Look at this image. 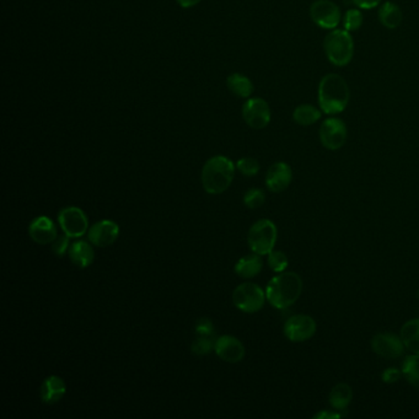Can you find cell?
<instances>
[{"instance_id":"obj_25","label":"cell","mask_w":419,"mask_h":419,"mask_svg":"<svg viewBox=\"0 0 419 419\" xmlns=\"http://www.w3.org/2000/svg\"><path fill=\"white\" fill-rule=\"evenodd\" d=\"M402 375L414 388H419V354H412L404 359Z\"/></svg>"},{"instance_id":"obj_12","label":"cell","mask_w":419,"mask_h":419,"mask_svg":"<svg viewBox=\"0 0 419 419\" xmlns=\"http://www.w3.org/2000/svg\"><path fill=\"white\" fill-rule=\"evenodd\" d=\"M374 353L386 359H396L404 352V344L401 336L393 333H378L372 340Z\"/></svg>"},{"instance_id":"obj_28","label":"cell","mask_w":419,"mask_h":419,"mask_svg":"<svg viewBox=\"0 0 419 419\" xmlns=\"http://www.w3.org/2000/svg\"><path fill=\"white\" fill-rule=\"evenodd\" d=\"M214 344L211 337L199 336L192 343L191 351L196 356H207L214 349Z\"/></svg>"},{"instance_id":"obj_30","label":"cell","mask_w":419,"mask_h":419,"mask_svg":"<svg viewBox=\"0 0 419 419\" xmlns=\"http://www.w3.org/2000/svg\"><path fill=\"white\" fill-rule=\"evenodd\" d=\"M238 170L243 174V176L252 177L259 174V161L254 158H243L236 162Z\"/></svg>"},{"instance_id":"obj_22","label":"cell","mask_w":419,"mask_h":419,"mask_svg":"<svg viewBox=\"0 0 419 419\" xmlns=\"http://www.w3.org/2000/svg\"><path fill=\"white\" fill-rule=\"evenodd\" d=\"M229 90L238 98H247L254 93V84L243 74L234 73L227 79Z\"/></svg>"},{"instance_id":"obj_17","label":"cell","mask_w":419,"mask_h":419,"mask_svg":"<svg viewBox=\"0 0 419 419\" xmlns=\"http://www.w3.org/2000/svg\"><path fill=\"white\" fill-rule=\"evenodd\" d=\"M67 393V385L62 378L57 375H51L45 379L40 388L42 402L46 404H58Z\"/></svg>"},{"instance_id":"obj_19","label":"cell","mask_w":419,"mask_h":419,"mask_svg":"<svg viewBox=\"0 0 419 419\" xmlns=\"http://www.w3.org/2000/svg\"><path fill=\"white\" fill-rule=\"evenodd\" d=\"M262 268H264L262 259L259 257V254H254L243 256L238 259V264H235L234 269L238 277L250 280V278H254L256 275H259Z\"/></svg>"},{"instance_id":"obj_6","label":"cell","mask_w":419,"mask_h":419,"mask_svg":"<svg viewBox=\"0 0 419 419\" xmlns=\"http://www.w3.org/2000/svg\"><path fill=\"white\" fill-rule=\"evenodd\" d=\"M267 299L266 293L254 283H243L234 290V305L246 314H254L261 310Z\"/></svg>"},{"instance_id":"obj_4","label":"cell","mask_w":419,"mask_h":419,"mask_svg":"<svg viewBox=\"0 0 419 419\" xmlns=\"http://www.w3.org/2000/svg\"><path fill=\"white\" fill-rule=\"evenodd\" d=\"M323 51L328 62L336 67H344L354 56V41L351 32L344 29H335L323 40Z\"/></svg>"},{"instance_id":"obj_14","label":"cell","mask_w":419,"mask_h":419,"mask_svg":"<svg viewBox=\"0 0 419 419\" xmlns=\"http://www.w3.org/2000/svg\"><path fill=\"white\" fill-rule=\"evenodd\" d=\"M214 352L227 363H240L245 358L246 351L243 343L236 337L220 336L214 344Z\"/></svg>"},{"instance_id":"obj_11","label":"cell","mask_w":419,"mask_h":419,"mask_svg":"<svg viewBox=\"0 0 419 419\" xmlns=\"http://www.w3.org/2000/svg\"><path fill=\"white\" fill-rule=\"evenodd\" d=\"M316 321L309 315H294L284 323V335L290 342L301 343L310 340L316 333Z\"/></svg>"},{"instance_id":"obj_33","label":"cell","mask_w":419,"mask_h":419,"mask_svg":"<svg viewBox=\"0 0 419 419\" xmlns=\"http://www.w3.org/2000/svg\"><path fill=\"white\" fill-rule=\"evenodd\" d=\"M401 376H402V370L399 372V369H396V367H388L381 374V379L385 383H397Z\"/></svg>"},{"instance_id":"obj_27","label":"cell","mask_w":419,"mask_h":419,"mask_svg":"<svg viewBox=\"0 0 419 419\" xmlns=\"http://www.w3.org/2000/svg\"><path fill=\"white\" fill-rule=\"evenodd\" d=\"M288 256L282 252V251H272L268 254V266L273 272L277 273H282L284 272L285 269L288 268Z\"/></svg>"},{"instance_id":"obj_34","label":"cell","mask_w":419,"mask_h":419,"mask_svg":"<svg viewBox=\"0 0 419 419\" xmlns=\"http://www.w3.org/2000/svg\"><path fill=\"white\" fill-rule=\"evenodd\" d=\"M353 4L359 9H374L381 4V0H352Z\"/></svg>"},{"instance_id":"obj_20","label":"cell","mask_w":419,"mask_h":419,"mask_svg":"<svg viewBox=\"0 0 419 419\" xmlns=\"http://www.w3.org/2000/svg\"><path fill=\"white\" fill-rule=\"evenodd\" d=\"M378 16L379 21L390 30L397 29L404 19L401 8L393 1H385L381 4L379 8Z\"/></svg>"},{"instance_id":"obj_26","label":"cell","mask_w":419,"mask_h":419,"mask_svg":"<svg viewBox=\"0 0 419 419\" xmlns=\"http://www.w3.org/2000/svg\"><path fill=\"white\" fill-rule=\"evenodd\" d=\"M362 11L359 9H349L346 11V14L343 16V29L347 31H357L363 25Z\"/></svg>"},{"instance_id":"obj_13","label":"cell","mask_w":419,"mask_h":419,"mask_svg":"<svg viewBox=\"0 0 419 419\" xmlns=\"http://www.w3.org/2000/svg\"><path fill=\"white\" fill-rule=\"evenodd\" d=\"M89 241L98 247H107L116 243L119 236V227L114 220H100L89 229Z\"/></svg>"},{"instance_id":"obj_10","label":"cell","mask_w":419,"mask_h":419,"mask_svg":"<svg viewBox=\"0 0 419 419\" xmlns=\"http://www.w3.org/2000/svg\"><path fill=\"white\" fill-rule=\"evenodd\" d=\"M271 109L264 98H249L243 106V121L254 130H264L271 122Z\"/></svg>"},{"instance_id":"obj_36","label":"cell","mask_w":419,"mask_h":419,"mask_svg":"<svg viewBox=\"0 0 419 419\" xmlns=\"http://www.w3.org/2000/svg\"><path fill=\"white\" fill-rule=\"evenodd\" d=\"M176 1L180 4V6L185 8V9L193 8V6H196L197 4L201 3V0H176Z\"/></svg>"},{"instance_id":"obj_2","label":"cell","mask_w":419,"mask_h":419,"mask_svg":"<svg viewBox=\"0 0 419 419\" xmlns=\"http://www.w3.org/2000/svg\"><path fill=\"white\" fill-rule=\"evenodd\" d=\"M303 291V280L300 275L295 272H282L269 280L266 296L269 304L278 309L284 310L294 305L300 298Z\"/></svg>"},{"instance_id":"obj_7","label":"cell","mask_w":419,"mask_h":419,"mask_svg":"<svg viewBox=\"0 0 419 419\" xmlns=\"http://www.w3.org/2000/svg\"><path fill=\"white\" fill-rule=\"evenodd\" d=\"M310 17L323 30H335L341 22V9L332 0H315L310 6Z\"/></svg>"},{"instance_id":"obj_23","label":"cell","mask_w":419,"mask_h":419,"mask_svg":"<svg viewBox=\"0 0 419 419\" xmlns=\"http://www.w3.org/2000/svg\"><path fill=\"white\" fill-rule=\"evenodd\" d=\"M401 338L409 352L419 354V319L406 322L401 328Z\"/></svg>"},{"instance_id":"obj_35","label":"cell","mask_w":419,"mask_h":419,"mask_svg":"<svg viewBox=\"0 0 419 419\" xmlns=\"http://www.w3.org/2000/svg\"><path fill=\"white\" fill-rule=\"evenodd\" d=\"M341 414L338 413V412H330V411H321V412H319V413H316L314 416V419H336L341 418Z\"/></svg>"},{"instance_id":"obj_5","label":"cell","mask_w":419,"mask_h":419,"mask_svg":"<svg viewBox=\"0 0 419 419\" xmlns=\"http://www.w3.org/2000/svg\"><path fill=\"white\" fill-rule=\"evenodd\" d=\"M278 238V230L275 224L269 219H261L250 228L247 243L254 254L264 256L275 249Z\"/></svg>"},{"instance_id":"obj_18","label":"cell","mask_w":419,"mask_h":419,"mask_svg":"<svg viewBox=\"0 0 419 419\" xmlns=\"http://www.w3.org/2000/svg\"><path fill=\"white\" fill-rule=\"evenodd\" d=\"M69 259L79 268H88L95 259L93 246L86 241H75L69 247Z\"/></svg>"},{"instance_id":"obj_8","label":"cell","mask_w":419,"mask_h":419,"mask_svg":"<svg viewBox=\"0 0 419 419\" xmlns=\"http://www.w3.org/2000/svg\"><path fill=\"white\" fill-rule=\"evenodd\" d=\"M319 135H320L321 144L326 149L338 151L347 142V125L342 119L330 117L322 122Z\"/></svg>"},{"instance_id":"obj_32","label":"cell","mask_w":419,"mask_h":419,"mask_svg":"<svg viewBox=\"0 0 419 419\" xmlns=\"http://www.w3.org/2000/svg\"><path fill=\"white\" fill-rule=\"evenodd\" d=\"M196 333L198 336H213V333H214L213 322L209 319H206V317L198 320L196 323Z\"/></svg>"},{"instance_id":"obj_31","label":"cell","mask_w":419,"mask_h":419,"mask_svg":"<svg viewBox=\"0 0 419 419\" xmlns=\"http://www.w3.org/2000/svg\"><path fill=\"white\" fill-rule=\"evenodd\" d=\"M69 247L70 246H69V236L68 235L58 236L54 240V243H52V251L58 257H63L64 254H67Z\"/></svg>"},{"instance_id":"obj_29","label":"cell","mask_w":419,"mask_h":419,"mask_svg":"<svg viewBox=\"0 0 419 419\" xmlns=\"http://www.w3.org/2000/svg\"><path fill=\"white\" fill-rule=\"evenodd\" d=\"M264 201H266L264 192L259 188H251L243 196V203L250 209H257V208L262 207Z\"/></svg>"},{"instance_id":"obj_16","label":"cell","mask_w":419,"mask_h":419,"mask_svg":"<svg viewBox=\"0 0 419 419\" xmlns=\"http://www.w3.org/2000/svg\"><path fill=\"white\" fill-rule=\"evenodd\" d=\"M30 238L38 245H48L54 243L58 238L57 228L48 217H37L29 227Z\"/></svg>"},{"instance_id":"obj_21","label":"cell","mask_w":419,"mask_h":419,"mask_svg":"<svg viewBox=\"0 0 419 419\" xmlns=\"http://www.w3.org/2000/svg\"><path fill=\"white\" fill-rule=\"evenodd\" d=\"M353 399L352 388L346 383H337L328 395V402L336 411H344Z\"/></svg>"},{"instance_id":"obj_24","label":"cell","mask_w":419,"mask_h":419,"mask_svg":"<svg viewBox=\"0 0 419 419\" xmlns=\"http://www.w3.org/2000/svg\"><path fill=\"white\" fill-rule=\"evenodd\" d=\"M321 109L309 104L298 106L293 112V119H294L295 123L304 125V127L315 125L316 122H319L321 119Z\"/></svg>"},{"instance_id":"obj_9","label":"cell","mask_w":419,"mask_h":419,"mask_svg":"<svg viewBox=\"0 0 419 419\" xmlns=\"http://www.w3.org/2000/svg\"><path fill=\"white\" fill-rule=\"evenodd\" d=\"M58 222L63 233L69 238H78L88 233L89 220L83 209L78 207H67L58 214Z\"/></svg>"},{"instance_id":"obj_1","label":"cell","mask_w":419,"mask_h":419,"mask_svg":"<svg viewBox=\"0 0 419 419\" xmlns=\"http://www.w3.org/2000/svg\"><path fill=\"white\" fill-rule=\"evenodd\" d=\"M317 98L323 114H341L347 109L351 100L347 82L340 74H327L319 84Z\"/></svg>"},{"instance_id":"obj_15","label":"cell","mask_w":419,"mask_h":419,"mask_svg":"<svg viewBox=\"0 0 419 419\" xmlns=\"http://www.w3.org/2000/svg\"><path fill=\"white\" fill-rule=\"evenodd\" d=\"M293 180V171L287 162L280 161L269 167L266 175V185L269 191L280 193L290 186Z\"/></svg>"},{"instance_id":"obj_3","label":"cell","mask_w":419,"mask_h":419,"mask_svg":"<svg viewBox=\"0 0 419 419\" xmlns=\"http://www.w3.org/2000/svg\"><path fill=\"white\" fill-rule=\"evenodd\" d=\"M235 165L229 158L213 156L204 164L202 170V185L209 195H222L233 183Z\"/></svg>"}]
</instances>
